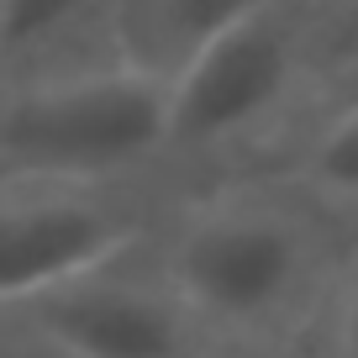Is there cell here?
I'll list each match as a JSON object with an SVG mask.
<instances>
[{
    "label": "cell",
    "instance_id": "cell-8",
    "mask_svg": "<svg viewBox=\"0 0 358 358\" xmlns=\"http://www.w3.org/2000/svg\"><path fill=\"white\" fill-rule=\"evenodd\" d=\"M306 190L316 195V206H337L353 211L358 206V95L337 106V116L322 127L311 148H306Z\"/></svg>",
    "mask_w": 358,
    "mask_h": 358
},
{
    "label": "cell",
    "instance_id": "cell-5",
    "mask_svg": "<svg viewBox=\"0 0 358 358\" xmlns=\"http://www.w3.org/2000/svg\"><path fill=\"white\" fill-rule=\"evenodd\" d=\"M11 322L53 337L79 358H195L211 343L164 268L137 264V253L11 311Z\"/></svg>",
    "mask_w": 358,
    "mask_h": 358
},
{
    "label": "cell",
    "instance_id": "cell-2",
    "mask_svg": "<svg viewBox=\"0 0 358 358\" xmlns=\"http://www.w3.org/2000/svg\"><path fill=\"white\" fill-rule=\"evenodd\" d=\"M322 237L290 201L258 190L195 201L158 258L164 280L206 332L258 337L301 316L316 290Z\"/></svg>",
    "mask_w": 358,
    "mask_h": 358
},
{
    "label": "cell",
    "instance_id": "cell-1",
    "mask_svg": "<svg viewBox=\"0 0 358 358\" xmlns=\"http://www.w3.org/2000/svg\"><path fill=\"white\" fill-rule=\"evenodd\" d=\"M169 158V79L132 64L0 85V185H127Z\"/></svg>",
    "mask_w": 358,
    "mask_h": 358
},
{
    "label": "cell",
    "instance_id": "cell-11",
    "mask_svg": "<svg viewBox=\"0 0 358 358\" xmlns=\"http://www.w3.org/2000/svg\"><path fill=\"white\" fill-rule=\"evenodd\" d=\"M332 358H358V274L343 285L332 311Z\"/></svg>",
    "mask_w": 358,
    "mask_h": 358
},
{
    "label": "cell",
    "instance_id": "cell-4",
    "mask_svg": "<svg viewBox=\"0 0 358 358\" xmlns=\"http://www.w3.org/2000/svg\"><path fill=\"white\" fill-rule=\"evenodd\" d=\"M148 206L127 185H0V316L137 253Z\"/></svg>",
    "mask_w": 358,
    "mask_h": 358
},
{
    "label": "cell",
    "instance_id": "cell-7",
    "mask_svg": "<svg viewBox=\"0 0 358 358\" xmlns=\"http://www.w3.org/2000/svg\"><path fill=\"white\" fill-rule=\"evenodd\" d=\"M274 0H122L116 53L153 79H179L216 37L243 27Z\"/></svg>",
    "mask_w": 358,
    "mask_h": 358
},
{
    "label": "cell",
    "instance_id": "cell-13",
    "mask_svg": "<svg viewBox=\"0 0 358 358\" xmlns=\"http://www.w3.org/2000/svg\"><path fill=\"white\" fill-rule=\"evenodd\" d=\"M0 6H6V0H0Z\"/></svg>",
    "mask_w": 358,
    "mask_h": 358
},
{
    "label": "cell",
    "instance_id": "cell-9",
    "mask_svg": "<svg viewBox=\"0 0 358 358\" xmlns=\"http://www.w3.org/2000/svg\"><path fill=\"white\" fill-rule=\"evenodd\" d=\"M316 69L358 79V0H316Z\"/></svg>",
    "mask_w": 358,
    "mask_h": 358
},
{
    "label": "cell",
    "instance_id": "cell-12",
    "mask_svg": "<svg viewBox=\"0 0 358 358\" xmlns=\"http://www.w3.org/2000/svg\"><path fill=\"white\" fill-rule=\"evenodd\" d=\"M195 358H295V353H280V348H264V343H206Z\"/></svg>",
    "mask_w": 358,
    "mask_h": 358
},
{
    "label": "cell",
    "instance_id": "cell-6",
    "mask_svg": "<svg viewBox=\"0 0 358 358\" xmlns=\"http://www.w3.org/2000/svg\"><path fill=\"white\" fill-rule=\"evenodd\" d=\"M122 0H6L0 6V85L122 64Z\"/></svg>",
    "mask_w": 358,
    "mask_h": 358
},
{
    "label": "cell",
    "instance_id": "cell-10",
    "mask_svg": "<svg viewBox=\"0 0 358 358\" xmlns=\"http://www.w3.org/2000/svg\"><path fill=\"white\" fill-rule=\"evenodd\" d=\"M0 358H79V353L58 348L53 337L32 332V327L11 322V316H0Z\"/></svg>",
    "mask_w": 358,
    "mask_h": 358
},
{
    "label": "cell",
    "instance_id": "cell-3",
    "mask_svg": "<svg viewBox=\"0 0 358 358\" xmlns=\"http://www.w3.org/2000/svg\"><path fill=\"white\" fill-rule=\"evenodd\" d=\"M316 69V0H274L169 79V158L222 153L268 127Z\"/></svg>",
    "mask_w": 358,
    "mask_h": 358
}]
</instances>
